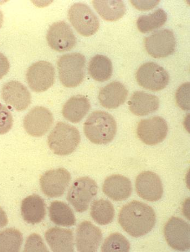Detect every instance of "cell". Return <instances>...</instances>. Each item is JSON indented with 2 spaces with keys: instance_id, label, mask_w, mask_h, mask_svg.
I'll use <instances>...</instances> for the list:
<instances>
[{
  "instance_id": "1",
  "label": "cell",
  "mask_w": 190,
  "mask_h": 252,
  "mask_svg": "<svg viewBox=\"0 0 190 252\" xmlns=\"http://www.w3.org/2000/svg\"><path fill=\"white\" fill-rule=\"evenodd\" d=\"M119 222L128 234L139 238L150 232L155 227L156 215L148 205L134 200L121 209Z\"/></svg>"
},
{
  "instance_id": "2",
  "label": "cell",
  "mask_w": 190,
  "mask_h": 252,
  "mask_svg": "<svg viewBox=\"0 0 190 252\" xmlns=\"http://www.w3.org/2000/svg\"><path fill=\"white\" fill-rule=\"evenodd\" d=\"M116 122L111 115L103 111L92 113L84 125L85 135L96 145H106L111 142L116 135Z\"/></svg>"
},
{
  "instance_id": "3",
  "label": "cell",
  "mask_w": 190,
  "mask_h": 252,
  "mask_svg": "<svg viewBox=\"0 0 190 252\" xmlns=\"http://www.w3.org/2000/svg\"><path fill=\"white\" fill-rule=\"evenodd\" d=\"M81 135L78 128L67 123L58 122L48 136L51 150L59 156L73 153L79 145Z\"/></svg>"
},
{
  "instance_id": "4",
  "label": "cell",
  "mask_w": 190,
  "mask_h": 252,
  "mask_svg": "<svg viewBox=\"0 0 190 252\" xmlns=\"http://www.w3.org/2000/svg\"><path fill=\"white\" fill-rule=\"evenodd\" d=\"M86 59L80 53L61 56L57 61L59 78L64 87L74 88L83 82L85 77Z\"/></svg>"
},
{
  "instance_id": "5",
  "label": "cell",
  "mask_w": 190,
  "mask_h": 252,
  "mask_svg": "<svg viewBox=\"0 0 190 252\" xmlns=\"http://www.w3.org/2000/svg\"><path fill=\"white\" fill-rule=\"evenodd\" d=\"M98 192V186L89 177L79 178L71 185L67 200L77 212L83 213L88 209L92 200Z\"/></svg>"
},
{
  "instance_id": "6",
  "label": "cell",
  "mask_w": 190,
  "mask_h": 252,
  "mask_svg": "<svg viewBox=\"0 0 190 252\" xmlns=\"http://www.w3.org/2000/svg\"><path fill=\"white\" fill-rule=\"evenodd\" d=\"M68 17L77 32L84 37L94 35L99 29L98 18L85 3L79 2L72 5L69 10Z\"/></svg>"
},
{
  "instance_id": "7",
  "label": "cell",
  "mask_w": 190,
  "mask_h": 252,
  "mask_svg": "<svg viewBox=\"0 0 190 252\" xmlns=\"http://www.w3.org/2000/svg\"><path fill=\"white\" fill-rule=\"evenodd\" d=\"M138 85L146 90L160 91L168 85L169 76L167 71L160 65L152 62L140 66L136 74Z\"/></svg>"
},
{
  "instance_id": "8",
  "label": "cell",
  "mask_w": 190,
  "mask_h": 252,
  "mask_svg": "<svg viewBox=\"0 0 190 252\" xmlns=\"http://www.w3.org/2000/svg\"><path fill=\"white\" fill-rule=\"evenodd\" d=\"M145 49L153 58L161 59L172 55L176 48L175 36L171 30L157 31L145 39Z\"/></svg>"
},
{
  "instance_id": "9",
  "label": "cell",
  "mask_w": 190,
  "mask_h": 252,
  "mask_svg": "<svg viewBox=\"0 0 190 252\" xmlns=\"http://www.w3.org/2000/svg\"><path fill=\"white\" fill-rule=\"evenodd\" d=\"M28 85L33 92H44L52 87L55 81V70L49 62L41 61L30 65L27 73Z\"/></svg>"
},
{
  "instance_id": "10",
  "label": "cell",
  "mask_w": 190,
  "mask_h": 252,
  "mask_svg": "<svg viewBox=\"0 0 190 252\" xmlns=\"http://www.w3.org/2000/svg\"><path fill=\"white\" fill-rule=\"evenodd\" d=\"M168 130L166 121L162 117L155 116L140 121L136 132L137 137L143 143L154 146L165 140Z\"/></svg>"
},
{
  "instance_id": "11",
  "label": "cell",
  "mask_w": 190,
  "mask_h": 252,
  "mask_svg": "<svg viewBox=\"0 0 190 252\" xmlns=\"http://www.w3.org/2000/svg\"><path fill=\"white\" fill-rule=\"evenodd\" d=\"M167 244L174 250L185 251L190 248V225L181 218L172 217L164 228Z\"/></svg>"
},
{
  "instance_id": "12",
  "label": "cell",
  "mask_w": 190,
  "mask_h": 252,
  "mask_svg": "<svg viewBox=\"0 0 190 252\" xmlns=\"http://www.w3.org/2000/svg\"><path fill=\"white\" fill-rule=\"evenodd\" d=\"M70 181V173L66 169L60 168L45 172L40 179V185L46 196L56 198L64 193Z\"/></svg>"
},
{
  "instance_id": "13",
  "label": "cell",
  "mask_w": 190,
  "mask_h": 252,
  "mask_svg": "<svg viewBox=\"0 0 190 252\" xmlns=\"http://www.w3.org/2000/svg\"><path fill=\"white\" fill-rule=\"evenodd\" d=\"M46 39L50 47L59 53L73 49L77 42L73 30L64 21L55 22L51 25Z\"/></svg>"
},
{
  "instance_id": "14",
  "label": "cell",
  "mask_w": 190,
  "mask_h": 252,
  "mask_svg": "<svg viewBox=\"0 0 190 252\" xmlns=\"http://www.w3.org/2000/svg\"><path fill=\"white\" fill-rule=\"evenodd\" d=\"M54 116L48 109L36 106L24 118L25 129L30 136L38 137L44 136L54 123Z\"/></svg>"
},
{
  "instance_id": "15",
  "label": "cell",
  "mask_w": 190,
  "mask_h": 252,
  "mask_svg": "<svg viewBox=\"0 0 190 252\" xmlns=\"http://www.w3.org/2000/svg\"><path fill=\"white\" fill-rule=\"evenodd\" d=\"M136 188L137 194L149 202L158 201L163 195V189L160 177L151 171L143 172L138 175Z\"/></svg>"
},
{
  "instance_id": "16",
  "label": "cell",
  "mask_w": 190,
  "mask_h": 252,
  "mask_svg": "<svg viewBox=\"0 0 190 252\" xmlns=\"http://www.w3.org/2000/svg\"><path fill=\"white\" fill-rule=\"evenodd\" d=\"M1 96L7 105L18 111L27 109L31 102V95L27 87L17 81H9L4 84Z\"/></svg>"
},
{
  "instance_id": "17",
  "label": "cell",
  "mask_w": 190,
  "mask_h": 252,
  "mask_svg": "<svg viewBox=\"0 0 190 252\" xmlns=\"http://www.w3.org/2000/svg\"><path fill=\"white\" fill-rule=\"evenodd\" d=\"M102 240L101 229L89 221H84L76 232V247L80 252H95Z\"/></svg>"
},
{
  "instance_id": "18",
  "label": "cell",
  "mask_w": 190,
  "mask_h": 252,
  "mask_svg": "<svg viewBox=\"0 0 190 252\" xmlns=\"http://www.w3.org/2000/svg\"><path fill=\"white\" fill-rule=\"evenodd\" d=\"M103 192L114 201L121 202L131 196L132 183L129 179L121 175H112L103 185Z\"/></svg>"
},
{
  "instance_id": "19",
  "label": "cell",
  "mask_w": 190,
  "mask_h": 252,
  "mask_svg": "<svg viewBox=\"0 0 190 252\" xmlns=\"http://www.w3.org/2000/svg\"><path fill=\"white\" fill-rule=\"evenodd\" d=\"M128 94L126 87L121 82L114 81L100 90L99 100L106 109H114L125 103Z\"/></svg>"
},
{
  "instance_id": "20",
  "label": "cell",
  "mask_w": 190,
  "mask_h": 252,
  "mask_svg": "<svg viewBox=\"0 0 190 252\" xmlns=\"http://www.w3.org/2000/svg\"><path fill=\"white\" fill-rule=\"evenodd\" d=\"M45 238L51 250L54 252L74 251V238L70 229L54 227L46 231Z\"/></svg>"
},
{
  "instance_id": "21",
  "label": "cell",
  "mask_w": 190,
  "mask_h": 252,
  "mask_svg": "<svg viewBox=\"0 0 190 252\" xmlns=\"http://www.w3.org/2000/svg\"><path fill=\"white\" fill-rule=\"evenodd\" d=\"M128 105L133 114L137 116H145L158 110L160 101L155 95L143 91H137L132 95Z\"/></svg>"
},
{
  "instance_id": "22",
  "label": "cell",
  "mask_w": 190,
  "mask_h": 252,
  "mask_svg": "<svg viewBox=\"0 0 190 252\" xmlns=\"http://www.w3.org/2000/svg\"><path fill=\"white\" fill-rule=\"evenodd\" d=\"M22 215L24 220L28 223H39L44 219L46 206L44 200L37 194L29 195L22 202Z\"/></svg>"
},
{
  "instance_id": "23",
  "label": "cell",
  "mask_w": 190,
  "mask_h": 252,
  "mask_svg": "<svg viewBox=\"0 0 190 252\" xmlns=\"http://www.w3.org/2000/svg\"><path fill=\"white\" fill-rule=\"evenodd\" d=\"M90 103L87 97L78 95L72 96L66 101L62 109V115L66 120L78 123L88 114Z\"/></svg>"
},
{
  "instance_id": "24",
  "label": "cell",
  "mask_w": 190,
  "mask_h": 252,
  "mask_svg": "<svg viewBox=\"0 0 190 252\" xmlns=\"http://www.w3.org/2000/svg\"><path fill=\"white\" fill-rule=\"evenodd\" d=\"M100 16L106 21L116 22L125 15L126 7L123 1H92Z\"/></svg>"
},
{
  "instance_id": "25",
  "label": "cell",
  "mask_w": 190,
  "mask_h": 252,
  "mask_svg": "<svg viewBox=\"0 0 190 252\" xmlns=\"http://www.w3.org/2000/svg\"><path fill=\"white\" fill-rule=\"evenodd\" d=\"M49 210L50 218L54 224L64 227H70L75 224V216L67 204L60 201L53 202Z\"/></svg>"
},
{
  "instance_id": "26",
  "label": "cell",
  "mask_w": 190,
  "mask_h": 252,
  "mask_svg": "<svg viewBox=\"0 0 190 252\" xmlns=\"http://www.w3.org/2000/svg\"><path fill=\"white\" fill-rule=\"evenodd\" d=\"M88 71L91 78L97 81L109 80L112 74L111 61L106 56L97 55L89 62Z\"/></svg>"
},
{
  "instance_id": "27",
  "label": "cell",
  "mask_w": 190,
  "mask_h": 252,
  "mask_svg": "<svg viewBox=\"0 0 190 252\" xmlns=\"http://www.w3.org/2000/svg\"><path fill=\"white\" fill-rule=\"evenodd\" d=\"M90 214L95 222L105 225L112 222L115 217V209L109 200L101 199L92 203Z\"/></svg>"
},
{
  "instance_id": "28",
  "label": "cell",
  "mask_w": 190,
  "mask_h": 252,
  "mask_svg": "<svg viewBox=\"0 0 190 252\" xmlns=\"http://www.w3.org/2000/svg\"><path fill=\"white\" fill-rule=\"evenodd\" d=\"M167 20L166 12L159 8L152 13L142 15L138 18L136 22L137 27L140 32L147 33L162 27Z\"/></svg>"
},
{
  "instance_id": "29",
  "label": "cell",
  "mask_w": 190,
  "mask_h": 252,
  "mask_svg": "<svg viewBox=\"0 0 190 252\" xmlns=\"http://www.w3.org/2000/svg\"><path fill=\"white\" fill-rule=\"evenodd\" d=\"M23 243V236L14 228L0 231V252H18Z\"/></svg>"
},
{
  "instance_id": "30",
  "label": "cell",
  "mask_w": 190,
  "mask_h": 252,
  "mask_svg": "<svg viewBox=\"0 0 190 252\" xmlns=\"http://www.w3.org/2000/svg\"><path fill=\"white\" fill-rule=\"evenodd\" d=\"M131 248L130 242L119 233L110 235L104 241L101 248L103 252H128Z\"/></svg>"
},
{
  "instance_id": "31",
  "label": "cell",
  "mask_w": 190,
  "mask_h": 252,
  "mask_svg": "<svg viewBox=\"0 0 190 252\" xmlns=\"http://www.w3.org/2000/svg\"><path fill=\"white\" fill-rule=\"evenodd\" d=\"M190 83H185L180 86L178 89L176 98L178 106L182 110H190Z\"/></svg>"
},
{
  "instance_id": "32",
  "label": "cell",
  "mask_w": 190,
  "mask_h": 252,
  "mask_svg": "<svg viewBox=\"0 0 190 252\" xmlns=\"http://www.w3.org/2000/svg\"><path fill=\"white\" fill-rule=\"evenodd\" d=\"M13 125V116L7 108L0 103V135L11 130Z\"/></svg>"
},
{
  "instance_id": "33",
  "label": "cell",
  "mask_w": 190,
  "mask_h": 252,
  "mask_svg": "<svg viewBox=\"0 0 190 252\" xmlns=\"http://www.w3.org/2000/svg\"><path fill=\"white\" fill-rule=\"evenodd\" d=\"M24 252H49L41 236L37 234L30 235L26 242Z\"/></svg>"
},
{
  "instance_id": "34",
  "label": "cell",
  "mask_w": 190,
  "mask_h": 252,
  "mask_svg": "<svg viewBox=\"0 0 190 252\" xmlns=\"http://www.w3.org/2000/svg\"><path fill=\"white\" fill-rule=\"evenodd\" d=\"M159 1H131L133 6L140 11H147L155 7Z\"/></svg>"
},
{
  "instance_id": "35",
  "label": "cell",
  "mask_w": 190,
  "mask_h": 252,
  "mask_svg": "<svg viewBox=\"0 0 190 252\" xmlns=\"http://www.w3.org/2000/svg\"><path fill=\"white\" fill-rule=\"evenodd\" d=\"M9 68L10 64L7 58L0 53V79L8 73Z\"/></svg>"
},
{
  "instance_id": "36",
  "label": "cell",
  "mask_w": 190,
  "mask_h": 252,
  "mask_svg": "<svg viewBox=\"0 0 190 252\" xmlns=\"http://www.w3.org/2000/svg\"><path fill=\"white\" fill-rule=\"evenodd\" d=\"M8 223L7 216L4 210L0 207V228L5 227Z\"/></svg>"
},
{
  "instance_id": "37",
  "label": "cell",
  "mask_w": 190,
  "mask_h": 252,
  "mask_svg": "<svg viewBox=\"0 0 190 252\" xmlns=\"http://www.w3.org/2000/svg\"><path fill=\"white\" fill-rule=\"evenodd\" d=\"M3 22V15L2 12L0 10V28H1Z\"/></svg>"
}]
</instances>
